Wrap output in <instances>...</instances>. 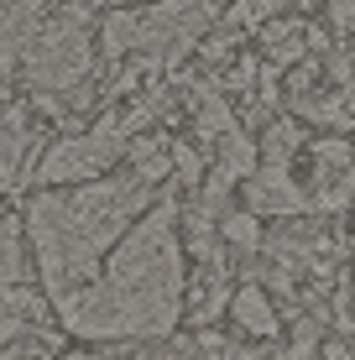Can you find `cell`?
Returning <instances> with one entry per match:
<instances>
[{
  "instance_id": "2",
  "label": "cell",
  "mask_w": 355,
  "mask_h": 360,
  "mask_svg": "<svg viewBox=\"0 0 355 360\" xmlns=\"http://www.w3.org/2000/svg\"><path fill=\"white\" fill-rule=\"evenodd\" d=\"M157 204V188H146L131 172H110V178L79 183V188H53L37 193L21 214V230L37 256V282H42L47 303H68L100 277L105 256L126 240L146 209Z\"/></svg>"
},
{
  "instance_id": "5",
  "label": "cell",
  "mask_w": 355,
  "mask_h": 360,
  "mask_svg": "<svg viewBox=\"0 0 355 360\" xmlns=\"http://www.w3.org/2000/svg\"><path fill=\"white\" fill-rule=\"evenodd\" d=\"M120 162H131V178H141L146 188H157V183L173 178V141H157V136H131L126 157Z\"/></svg>"
},
{
  "instance_id": "8",
  "label": "cell",
  "mask_w": 355,
  "mask_h": 360,
  "mask_svg": "<svg viewBox=\"0 0 355 360\" xmlns=\"http://www.w3.org/2000/svg\"><path fill=\"white\" fill-rule=\"evenodd\" d=\"M214 230H219V245H230L235 256H256L262 251V219L251 214V209H225V214L214 219Z\"/></svg>"
},
{
  "instance_id": "11",
  "label": "cell",
  "mask_w": 355,
  "mask_h": 360,
  "mask_svg": "<svg viewBox=\"0 0 355 360\" xmlns=\"http://www.w3.org/2000/svg\"><path fill=\"white\" fill-rule=\"evenodd\" d=\"M173 172L188 183V188H199V183H204V152L188 146V141H173Z\"/></svg>"
},
{
  "instance_id": "15",
  "label": "cell",
  "mask_w": 355,
  "mask_h": 360,
  "mask_svg": "<svg viewBox=\"0 0 355 360\" xmlns=\"http://www.w3.org/2000/svg\"><path fill=\"white\" fill-rule=\"evenodd\" d=\"M115 6H146V0H115Z\"/></svg>"
},
{
  "instance_id": "1",
  "label": "cell",
  "mask_w": 355,
  "mask_h": 360,
  "mask_svg": "<svg viewBox=\"0 0 355 360\" xmlns=\"http://www.w3.org/2000/svg\"><path fill=\"white\" fill-rule=\"evenodd\" d=\"M73 340H162L183 314V240L178 204H152L126 240L105 256L100 277L53 308Z\"/></svg>"
},
{
  "instance_id": "3",
  "label": "cell",
  "mask_w": 355,
  "mask_h": 360,
  "mask_svg": "<svg viewBox=\"0 0 355 360\" xmlns=\"http://www.w3.org/2000/svg\"><path fill=\"white\" fill-rule=\"evenodd\" d=\"M89 68H94V47L84 37V16L79 11H63L58 21H42L37 37L21 53V73H27L32 94H73L89 84Z\"/></svg>"
},
{
  "instance_id": "7",
  "label": "cell",
  "mask_w": 355,
  "mask_h": 360,
  "mask_svg": "<svg viewBox=\"0 0 355 360\" xmlns=\"http://www.w3.org/2000/svg\"><path fill=\"white\" fill-rule=\"evenodd\" d=\"M21 240H27L21 219L0 209V292H11V288L27 282V245H21Z\"/></svg>"
},
{
  "instance_id": "4",
  "label": "cell",
  "mask_w": 355,
  "mask_h": 360,
  "mask_svg": "<svg viewBox=\"0 0 355 360\" xmlns=\"http://www.w3.org/2000/svg\"><path fill=\"white\" fill-rule=\"evenodd\" d=\"M246 209L256 219L262 214H303V209H309V193L288 178L283 162H262L246 178Z\"/></svg>"
},
{
  "instance_id": "10",
  "label": "cell",
  "mask_w": 355,
  "mask_h": 360,
  "mask_svg": "<svg viewBox=\"0 0 355 360\" xmlns=\"http://www.w3.org/2000/svg\"><path fill=\"white\" fill-rule=\"evenodd\" d=\"M27 319H16L6 303H0V360H21V340H27Z\"/></svg>"
},
{
  "instance_id": "9",
  "label": "cell",
  "mask_w": 355,
  "mask_h": 360,
  "mask_svg": "<svg viewBox=\"0 0 355 360\" xmlns=\"http://www.w3.org/2000/svg\"><path fill=\"white\" fill-rule=\"evenodd\" d=\"M262 152H266V162H283L288 167V157L298 152V126H292V120H272L266 136H262Z\"/></svg>"
},
{
  "instance_id": "13",
  "label": "cell",
  "mask_w": 355,
  "mask_h": 360,
  "mask_svg": "<svg viewBox=\"0 0 355 360\" xmlns=\"http://www.w3.org/2000/svg\"><path fill=\"white\" fill-rule=\"evenodd\" d=\"M329 21L335 27H355V0H329Z\"/></svg>"
},
{
  "instance_id": "6",
  "label": "cell",
  "mask_w": 355,
  "mask_h": 360,
  "mask_svg": "<svg viewBox=\"0 0 355 360\" xmlns=\"http://www.w3.org/2000/svg\"><path fill=\"white\" fill-rule=\"evenodd\" d=\"M230 319H235L246 334H256V340H272V334H277L272 303H266V292L251 288V282H240V292H230Z\"/></svg>"
},
{
  "instance_id": "12",
  "label": "cell",
  "mask_w": 355,
  "mask_h": 360,
  "mask_svg": "<svg viewBox=\"0 0 355 360\" xmlns=\"http://www.w3.org/2000/svg\"><path fill=\"white\" fill-rule=\"evenodd\" d=\"M298 37H303L298 21H288V27H272V32H266V53L288 63V58H298V53H303V42H298Z\"/></svg>"
},
{
  "instance_id": "14",
  "label": "cell",
  "mask_w": 355,
  "mask_h": 360,
  "mask_svg": "<svg viewBox=\"0 0 355 360\" xmlns=\"http://www.w3.org/2000/svg\"><path fill=\"white\" fill-rule=\"evenodd\" d=\"M292 6H303V0H262V11H292Z\"/></svg>"
}]
</instances>
